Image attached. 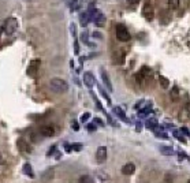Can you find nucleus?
Returning <instances> with one entry per match:
<instances>
[{"instance_id": "1", "label": "nucleus", "mask_w": 190, "mask_h": 183, "mask_svg": "<svg viewBox=\"0 0 190 183\" xmlns=\"http://www.w3.org/2000/svg\"><path fill=\"white\" fill-rule=\"evenodd\" d=\"M48 86L53 93H58V94L66 93L68 90V84L65 79H62V78H52V79L49 81Z\"/></svg>"}, {"instance_id": "2", "label": "nucleus", "mask_w": 190, "mask_h": 183, "mask_svg": "<svg viewBox=\"0 0 190 183\" xmlns=\"http://www.w3.org/2000/svg\"><path fill=\"white\" fill-rule=\"evenodd\" d=\"M16 27H18V21H16V18L10 16V18H7L6 22H4L3 30L6 32L7 36H11V34H14V33H15Z\"/></svg>"}, {"instance_id": "3", "label": "nucleus", "mask_w": 190, "mask_h": 183, "mask_svg": "<svg viewBox=\"0 0 190 183\" xmlns=\"http://www.w3.org/2000/svg\"><path fill=\"white\" fill-rule=\"evenodd\" d=\"M115 33H116V39L119 40V41H122V42L129 41V40L131 39V36H130L129 30L126 29V26H123V25H118V26H116Z\"/></svg>"}, {"instance_id": "4", "label": "nucleus", "mask_w": 190, "mask_h": 183, "mask_svg": "<svg viewBox=\"0 0 190 183\" xmlns=\"http://www.w3.org/2000/svg\"><path fill=\"white\" fill-rule=\"evenodd\" d=\"M93 10H94V7L90 6L88 11L79 14V23H81V26H82V27H86L88 23L92 22V14H93Z\"/></svg>"}, {"instance_id": "5", "label": "nucleus", "mask_w": 190, "mask_h": 183, "mask_svg": "<svg viewBox=\"0 0 190 183\" xmlns=\"http://www.w3.org/2000/svg\"><path fill=\"white\" fill-rule=\"evenodd\" d=\"M92 22H93L96 26H99V27H103V26L105 25V15H104L101 11H99V10L94 8L93 14H92Z\"/></svg>"}, {"instance_id": "6", "label": "nucleus", "mask_w": 190, "mask_h": 183, "mask_svg": "<svg viewBox=\"0 0 190 183\" xmlns=\"http://www.w3.org/2000/svg\"><path fill=\"white\" fill-rule=\"evenodd\" d=\"M40 66H41V60H40V59H33V60L30 61L29 67H27V75L34 77V75L37 74V71H39Z\"/></svg>"}, {"instance_id": "7", "label": "nucleus", "mask_w": 190, "mask_h": 183, "mask_svg": "<svg viewBox=\"0 0 190 183\" xmlns=\"http://www.w3.org/2000/svg\"><path fill=\"white\" fill-rule=\"evenodd\" d=\"M142 15H144V18H145L146 21H153V18H155V11H153V7H152L151 3H146L145 6H144V8H142Z\"/></svg>"}, {"instance_id": "8", "label": "nucleus", "mask_w": 190, "mask_h": 183, "mask_svg": "<svg viewBox=\"0 0 190 183\" xmlns=\"http://www.w3.org/2000/svg\"><path fill=\"white\" fill-rule=\"evenodd\" d=\"M112 61L115 64H123L125 63V51L123 49H116L112 53Z\"/></svg>"}, {"instance_id": "9", "label": "nucleus", "mask_w": 190, "mask_h": 183, "mask_svg": "<svg viewBox=\"0 0 190 183\" xmlns=\"http://www.w3.org/2000/svg\"><path fill=\"white\" fill-rule=\"evenodd\" d=\"M40 134L42 135V137H53L55 135V127L51 124H45V126H41L40 127Z\"/></svg>"}, {"instance_id": "10", "label": "nucleus", "mask_w": 190, "mask_h": 183, "mask_svg": "<svg viewBox=\"0 0 190 183\" xmlns=\"http://www.w3.org/2000/svg\"><path fill=\"white\" fill-rule=\"evenodd\" d=\"M100 75H101V81H103V84L105 85V87L110 90V92H112L114 87H112V84H111V79H110V77H108V74H107V71L104 70V68H101Z\"/></svg>"}, {"instance_id": "11", "label": "nucleus", "mask_w": 190, "mask_h": 183, "mask_svg": "<svg viewBox=\"0 0 190 183\" xmlns=\"http://www.w3.org/2000/svg\"><path fill=\"white\" fill-rule=\"evenodd\" d=\"M84 84H85V86H88L89 89H92V87L94 86L96 79H94V75L92 74V73H85L84 74Z\"/></svg>"}, {"instance_id": "12", "label": "nucleus", "mask_w": 190, "mask_h": 183, "mask_svg": "<svg viewBox=\"0 0 190 183\" xmlns=\"http://www.w3.org/2000/svg\"><path fill=\"white\" fill-rule=\"evenodd\" d=\"M96 159L97 163H104L107 160V148L105 146H99L96 152Z\"/></svg>"}, {"instance_id": "13", "label": "nucleus", "mask_w": 190, "mask_h": 183, "mask_svg": "<svg viewBox=\"0 0 190 183\" xmlns=\"http://www.w3.org/2000/svg\"><path fill=\"white\" fill-rule=\"evenodd\" d=\"M149 75H151V68H149V67H145V66H144V67L140 70L138 74L135 75V78L138 79V82H144V81L146 79V77H149Z\"/></svg>"}, {"instance_id": "14", "label": "nucleus", "mask_w": 190, "mask_h": 183, "mask_svg": "<svg viewBox=\"0 0 190 183\" xmlns=\"http://www.w3.org/2000/svg\"><path fill=\"white\" fill-rule=\"evenodd\" d=\"M135 172V165L133 163H127L122 167V173L123 175H133Z\"/></svg>"}, {"instance_id": "15", "label": "nucleus", "mask_w": 190, "mask_h": 183, "mask_svg": "<svg viewBox=\"0 0 190 183\" xmlns=\"http://www.w3.org/2000/svg\"><path fill=\"white\" fill-rule=\"evenodd\" d=\"M112 112L115 113L118 118L120 119V120H123V122H129V119L126 118V113H125V111H123L120 107H114V109H112Z\"/></svg>"}, {"instance_id": "16", "label": "nucleus", "mask_w": 190, "mask_h": 183, "mask_svg": "<svg viewBox=\"0 0 190 183\" xmlns=\"http://www.w3.org/2000/svg\"><path fill=\"white\" fill-rule=\"evenodd\" d=\"M151 112H152V105H151V104H148V105H146L145 108L140 109L138 116H140V118H146V116H148Z\"/></svg>"}, {"instance_id": "17", "label": "nucleus", "mask_w": 190, "mask_h": 183, "mask_svg": "<svg viewBox=\"0 0 190 183\" xmlns=\"http://www.w3.org/2000/svg\"><path fill=\"white\" fill-rule=\"evenodd\" d=\"M145 126L148 127V129H151V130H156V127L159 126L157 119H155V118L148 119V120H146V123H145Z\"/></svg>"}, {"instance_id": "18", "label": "nucleus", "mask_w": 190, "mask_h": 183, "mask_svg": "<svg viewBox=\"0 0 190 183\" xmlns=\"http://www.w3.org/2000/svg\"><path fill=\"white\" fill-rule=\"evenodd\" d=\"M160 153L164 156H172V154H175V152L170 146H160Z\"/></svg>"}, {"instance_id": "19", "label": "nucleus", "mask_w": 190, "mask_h": 183, "mask_svg": "<svg viewBox=\"0 0 190 183\" xmlns=\"http://www.w3.org/2000/svg\"><path fill=\"white\" fill-rule=\"evenodd\" d=\"M81 41L84 42V44H86V45H90V47H94V44L89 42V33H88L86 30L81 33Z\"/></svg>"}, {"instance_id": "20", "label": "nucleus", "mask_w": 190, "mask_h": 183, "mask_svg": "<svg viewBox=\"0 0 190 183\" xmlns=\"http://www.w3.org/2000/svg\"><path fill=\"white\" fill-rule=\"evenodd\" d=\"M159 84H160V86L163 87V89H168L170 81H168V78L163 77V75H159Z\"/></svg>"}, {"instance_id": "21", "label": "nucleus", "mask_w": 190, "mask_h": 183, "mask_svg": "<svg viewBox=\"0 0 190 183\" xmlns=\"http://www.w3.org/2000/svg\"><path fill=\"white\" fill-rule=\"evenodd\" d=\"M23 172L27 175L29 178H34V172H33V170H32V165H30L29 163H26L25 165H23Z\"/></svg>"}, {"instance_id": "22", "label": "nucleus", "mask_w": 190, "mask_h": 183, "mask_svg": "<svg viewBox=\"0 0 190 183\" xmlns=\"http://www.w3.org/2000/svg\"><path fill=\"white\" fill-rule=\"evenodd\" d=\"M67 3H68V8L71 11L77 10L78 7H79V0H67Z\"/></svg>"}, {"instance_id": "23", "label": "nucleus", "mask_w": 190, "mask_h": 183, "mask_svg": "<svg viewBox=\"0 0 190 183\" xmlns=\"http://www.w3.org/2000/svg\"><path fill=\"white\" fill-rule=\"evenodd\" d=\"M78 182H79V183H93V179H92L90 175H82Z\"/></svg>"}, {"instance_id": "24", "label": "nucleus", "mask_w": 190, "mask_h": 183, "mask_svg": "<svg viewBox=\"0 0 190 183\" xmlns=\"http://www.w3.org/2000/svg\"><path fill=\"white\" fill-rule=\"evenodd\" d=\"M179 3H180V0H168V6H170L171 10H177L178 7H179Z\"/></svg>"}, {"instance_id": "25", "label": "nucleus", "mask_w": 190, "mask_h": 183, "mask_svg": "<svg viewBox=\"0 0 190 183\" xmlns=\"http://www.w3.org/2000/svg\"><path fill=\"white\" fill-rule=\"evenodd\" d=\"M178 96H179V87L178 86H174L172 90H171V99L172 100H177Z\"/></svg>"}, {"instance_id": "26", "label": "nucleus", "mask_w": 190, "mask_h": 183, "mask_svg": "<svg viewBox=\"0 0 190 183\" xmlns=\"http://www.w3.org/2000/svg\"><path fill=\"white\" fill-rule=\"evenodd\" d=\"M172 134H174V137L178 139V141H180V142H183V144H186V139H185L183 137H182V134H180L179 131H177V130H175V131L172 133Z\"/></svg>"}, {"instance_id": "27", "label": "nucleus", "mask_w": 190, "mask_h": 183, "mask_svg": "<svg viewBox=\"0 0 190 183\" xmlns=\"http://www.w3.org/2000/svg\"><path fill=\"white\" fill-rule=\"evenodd\" d=\"M70 32L73 34V37H74V40H77V26H75V23H71L70 25Z\"/></svg>"}, {"instance_id": "28", "label": "nucleus", "mask_w": 190, "mask_h": 183, "mask_svg": "<svg viewBox=\"0 0 190 183\" xmlns=\"http://www.w3.org/2000/svg\"><path fill=\"white\" fill-rule=\"evenodd\" d=\"M99 90H100V93H101V96H103V97H104V99H105V100H107V101H108V104H111V99H110V96H108V94H107V93H105V90H104V89H103V87H101V86H99Z\"/></svg>"}, {"instance_id": "29", "label": "nucleus", "mask_w": 190, "mask_h": 183, "mask_svg": "<svg viewBox=\"0 0 190 183\" xmlns=\"http://www.w3.org/2000/svg\"><path fill=\"white\" fill-rule=\"evenodd\" d=\"M18 145H19L21 148H23V150L27 152V153H30V152H32V150H30V146H27V145L25 144V141H18Z\"/></svg>"}, {"instance_id": "30", "label": "nucleus", "mask_w": 190, "mask_h": 183, "mask_svg": "<svg viewBox=\"0 0 190 183\" xmlns=\"http://www.w3.org/2000/svg\"><path fill=\"white\" fill-rule=\"evenodd\" d=\"M74 53L75 55L79 53V44H78V40H74Z\"/></svg>"}, {"instance_id": "31", "label": "nucleus", "mask_w": 190, "mask_h": 183, "mask_svg": "<svg viewBox=\"0 0 190 183\" xmlns=\"http://www.w3.org/2000/svg\"><path fill=\"white\" fill-rule=\"evenodd\" d=\"M89 118H90V113H89V112H85L84 115L81 116V122H82V123H85V122H86V120H88V119H89Z\"/></svg>"}, {"instance_id": "32", "label": "nucleus", "mask_w": 190, "mask_h": 183, "mask_svg": "<svg viewBox=\"0 0 190 183\" xmlns=\"http://www.w3.org/2000/svg\"><path fill=\"white\" fill-rule=\"evenodd\" d=\"M71 149H74V150L79 152L81 149H82V144H73V145H71Z\"/></svg>"}, {"instance_id": "33", "label": "nucleus", "mask_w": 190, "mask_h": 183, "mask_svg": "<svg viewBox=\"0 0 190 183\" xmlns=\"http://www.w3.org/2000/svg\"><path fill=\"white\" fill-rule=\"evenodd\" d=\"M86 129L88 131H96V126L93 123H90V124H86Z\"/></svg>"}, {"instance_id": "34", "label": "nucleus", "mask_w": 190, "mask_h": 183, "mask_svg": "<svg viewBox=\"0 0 190 183\" xmlns=\"http://www.w3.org/2000/svg\"><path fill=\"white\" fill-rule=\"evenodd\" d=\"M94 123H96V124H99V126H104V122L101 120L100 118H94Z\"/></svg>"}, {"instance_id": "35", "label": "nucleus", "mask_w": 190, "mask_h": 183, "mask_svg": "<svg viewBox=\"0 0 190 183\" xmlns=\"http://www.w3.org/2000/svg\"><path fill=\"white\" fill-rule=\"evenodd\" d=\"M144 103H145L144 100H141V101H138V103H137V104H135V105H134V109H140V108H141V105H142V104H144Z\"/></svg>"}, {"instance_id": "36", "label": "nucleus", "mask_w": 190, "mask_h": 183, "mask_svg": "<svg viewBox=\"0 0 190 183\" xmlns=\"http://www.w3.org/2000/svg\"><path fill=\"white\" fill-rule=\"evenodd\" d=\"M180 131L183 133L185 135H187V137H190V131H189V130L186 129V127H182V129H180Z\"/></svg>"}, {"instance_id": "37", "label": "nucleus", "mask_w": 190, "mask_h": 183, "mask_svg": "<svg viewBox=\"0 0 190 183\" xmlns=\"http://www.w3.org/2000/svg\"><path fill=\"white\" fill-rule=\"evenodd\" d=\"M73 130H74V131H78V130H79V124H78L77 122H73Z\"/></svg>"}, {"instance_id": "38", "label": "nucleus", "mask_w": 190, "mask_h": 183, "mask_svg": "<svg viewBox=\"0 0 190 183\" xmlns=\"http://www.w3.org/2000/svg\"><path fill=\"white\" fill-rule=\"evenodd\" d=\"M93 36H94V39H103V34H101V33H99V32H94L93 33Z\"/></svg>"}, {"instance_id": "39", "label": "nucleus", "mask_w": 190, "mask_h": 183, "mask_svg": "<svg viewBox=\"0 0 190 183\" xmlns=\"http://www.w3.org/2000/svg\"><path fill=\"white\" fill-rule=\"evenodd\" d=\"M141 0H127V3L129 4H138Z\"/></svg>"}, {"instance_id": "40", "label": "nucleus", "mask_w": 190, "mask_h": 183, "mask_svg": "<svg viewBox=\"0 0 190 183\" xmlns=\"http://www.w3.org/2000/svg\"><path fill=\"white\" fill-rule=\"evenodd\" d=\"M65 149H66L67 152H71V150H73V149H71V145H70V144H65Z\"/></svg>"}, {"instance_id": "41", "label": "nucleus", "mask_w": 190, "mask_h": 183, "mask_svg": "<svg viewBox=\"0 0 190 183\" xmlns=\"http://www.w3.org/2000/svg\"><path fill=\"white\" fill-rule=\"evenodd\" d=\"M55 150H56V146H52V148H51V150L48 152V156H51V154L53 153V152H55Z\"/></svg>"}, {"instance_id": "42", "label": "nucleus", "mask_w": 190, "mask_h": 183, "mask_svg": "<svg viewBox=\"0 0 190 183\" xmlns=\"http://www.w3.org/2000/svg\"><path fill=\"white\" fill-rule=\"evenodd\" d=\"M1 34H3V26H0V39H1Z\"/></svg>"}, {"instance_id": "43", "label": "nucleus", "mask_w": 190, "mask_h": 183, "mask_svg": "<svg viewBox=\"0 0 190 183\" xmlns=\"http://www.w3.org/2000/svg\"><path fill=\"white\" fill-rule=\"evenodd\" d=\"M3 163V157H1V154H0V164Z\"/></svg>"}, {"instance_id": "44", "label": "nucleus", "mask_w": 190, "mask_h": 183, "mask_svg": "<svg viewBox=\"0 0 190 183\" xmlns=\"http://www.w3.org/2000/svg\"><path fill=\"white\" fill-rule=\"evenodd\" d=\"M187 183H190V180H189V182H187Z\"/></svg>"}]
</instances>
